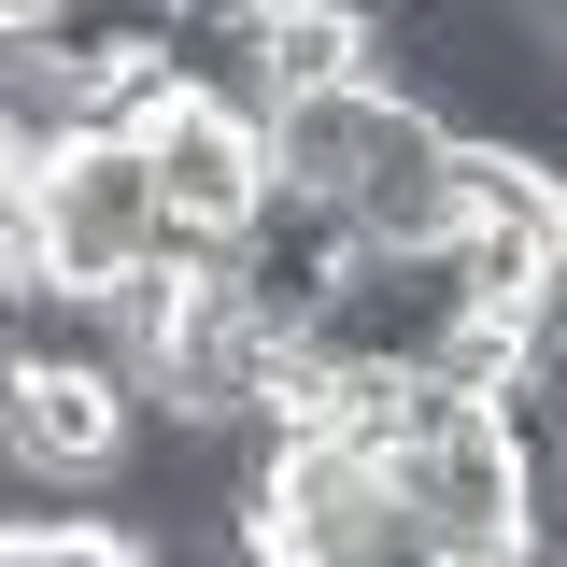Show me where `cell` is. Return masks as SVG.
I'll use <instances>...</instances> for the list:
<instances>
[{
  "label": "cell",
  "instance_id": "obj_1",
  "mask_svg": "<svg viewBox=\"0 0 567 567\" xmlns=\"http://www.w3.org/2000/svg\"><path fill=\"white\" fill-rule=\"evenodd\" d=\"M29 241H43V284H58V298L128 284L142 241H156L142 142H58V156H43V185H29Z\"/></svg>",
  "mask_w": 567,
  "mask_h": 567
},
{
  "label": "cell",
  "instance_id": "obj_2",
  "mask_svg": "<svg viewBox=\"0 0 567 567\" xmlns=\"http://www.w3.org/2000/svg\"><path fill=\"white\" fill-rule=\"evenodd\" d=\"M454 341H468V298H454V256L425 241V256H354L298 354L312 369H440Z\"/></svg>",
  "mask_w": 567,
  "mask_h": 567
},
{
  "label": "cell",
  "instance_id": "obj_3",
  "mask_svg": "<svg viewBox=\"0 0 567 567\" xmlns=\"http://www.w3.org/2000/svg\"><path fill=\"white\" fill-rule=\"evenodd\" d=\"M128 412L142 398H128L114 354H0V454L43 468V483H100Z\"/></svg>",
  "mask_w": 567,
  "mask_h": 567
},
{
  "label": "cell",
  "instance_id": "obj_4",
  "mask_svg": "<svg viewBox=\"0 0 567 567\" xmlns=\"http://www.w3.org/2000/svg\"><path fill=\"white\" fill-rule=\"evenodd\" d=\"M354 270V227L327 199H298V185H270V199L227 227V298H241V327L256 341H312V312H327V284Z\"/></svg>",
  "mask_w": 567,
  "mask_h": 567
},
{
  "label": "cell",
  "instance_id": "obj_5",
  "mask_svg": "<svg viewBox=\"0 0 567 567\" xmlns=\"http://www.w3.org/2000/svg\"><path fill=\"white\" fill-rule=\"evenodd\" d=\"M142 185H156V213H185V227H241V213L270 199V142L241 128V114H213V100H171L142 128Z\"/></svg>",
  "mask_w": 567,
  "mask_h": 567
},
{
  "label": "cell",
  "instance_id": "obj_6",
  "mask_svg": "<svg viewBox=\"0 0 567 567\" xmlns=\"http://www.w3.org/2000/svg\"><path fill=\"white\" fill-rule=\"evenodd\" d=\"M256 85H270V100L354 85V14H327V0H298V14H256Z\"/></svg>",
  "mask_w": 567,
  "mask_h": 567
},
{
  "label": "cell",
  "instance_id": "obj_7",
  "mask_svg": "<svg viewBox=\"0 0 567 567\" xmlns=\"http://www.w3.org/2000/svg\"><path fill=\"white\" fill-rule=\"evenodd\" d=\"M0 567H142L128 525H29V539H0Z\"/></svg>",
  "mask_w": 567,
  "mask_h": 567
}]
</instances>
